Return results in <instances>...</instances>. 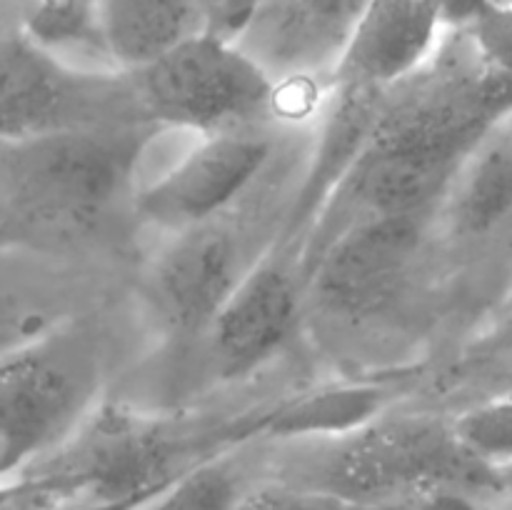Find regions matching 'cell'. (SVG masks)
Returning <instances> with one entry per match:
<instances>
[{"mask_svg": "<svg viewBox=\"0 0 512 510\" xmlns=\"http://www.w3.org/2000/svg\"><path fill=\"white\" fill-rule=\"evenodd\" d=\"M155 123L68 130L0 143V250L83 238L130 193Z\"/></svg>", "mask_w": 512, "mask_h": 510, "instance_id": "obj_1", "label": "cell"}, {"mask_svg": "<svg viewBox=\"0 0 512 510\" xmlns=\"http://www.w3.org/2000/svg\"><path fill=\"white\" fill-rule=\"evenodd\" d=\"M295 460L283 483L323 490L365 505H400L423 490L498 488L493 468L465 450L453 420L428 413H388L353 433L285 443Z\"/></svg>", "mask_w": 512, "mask_h": 510, "instance_id": "obj_2", "label": "cell"}, {"mask_svg": "<svg viewBox=\"0 0 512 510\" xmlns=\"http://www.w3.org/2000/svg\"><path fill=\"white\" fill-rule=\"evenodd\" d=\"M103 350L95 330L58 325L0 358V463L15 478L63 445L98 408Z\"/></svg>", "mask_w": 512, "mask_h": 510, "instance_id": "obj_3", "label": "cell"}, {"mask_svg": "<svg viewBox=\"0 0 512 510\" xmlns=\"http://www.w3.org/2000/svg\"><path fill=\"white\" fill-rule=\"evenodd\" d=\"M125 73L145 118L163 130L205 138L290 120L283 88L233 40L208 30Z\"/></svg>", "mask_w": 512, "mask_h": 510, "instance_id": "obj_4", "label": "cell"}, {"mask_svg": "<svg viewBox=\"0 0 512 510\" xmlns=\"http://www.w3.org/2000/svg\"><path fill=\"white\" fill-rule=\"evenodd\" d=\"M150 123L125 70H88L0 35V143L108 125Z\"/></svg>", "mask_w": 512, "mask_h": 510, "instance_id": "obj_5", "label": "cell"}, {"mask_svg": "<svg viewBox=\"0 0 512 510\" xmlns=\"http://www.w3.org/2000/svg\"><path fill=\"white\" fill-rule=\"evenodd\" d=\"M278 138L273 128L215 133L168 170L138 190L135 210L145 223L180 233L235 208L273 163Z\"/></svg>", "mask_w": 512, "mask_h": 510, "instance_id": "obj_6", "label": "cell"}, {"mask_svg": "<svg viewBox=\"0 0 512 510\" xmlns=\"http://www.w3.org/2000/svg\"><path fill=\"white\" fill-rule=\"evenodd\" d=\"M370 0H263L233 43L280 88L328 93Z\"/></svg>", "mask_w": 512, "mask_h": 510, "instance_id": "obj_7", "label": "cell"}, {"mask_svg": "<svg viewBox=\"0 0 512 510\" xmlns=\"http://www.w3.org/2000/svg\"><path fill=\"white\" fill-rule=\"evenodd\" d=\"M425 218L363 215L345 223L308 263L305 288L333 313L368 315L393 300L418 253Z\"/></svg>", "mask_w": 512, "mask_h": 510, "instance_id": "obj_8", "label": "cell"}, {"mask_svg": "<svg viewBox=\"0 0 512 510\" xmlns=\"http://www.w3.org/2000/svg\"><path fill=\"white\" fill-rule=\"evenodd\" d=\"M303 290V255L293 253L290 243L273 240L205 330L223 378L253 373L288 343Z\"/></svg>", "mask_w": 512, "mask_h": 510, "instance_id": "obj_9", "label": "cell"}, {"mask_svg": "<svg viewBox=\"0 0 512 510\" xmlns=\"http://www.w3.org/2000/svg\"><path fill=\"white\" fill-rule=\"evenodd\" d=\"M230 210L173 233L155 260V305L180 333H205L235 285L265 253L250 248L243 223Z\"/></svg>", "mask_w": 512, "mask_h": 510, "instance_id": "obj_10", "label": "cell"}, {"mask_svg": "<svg viewBox=\"0 0 512 510\" xmlns=\"http://www.w3.org/2000/svg\"><path fill=\"white\" fill-rule=\"evenodd\" d=\"M443 38L433 0H370L330 88L385 90L433 58Z\"/></svg>", "mask_w": 512, "mask_h": 510, "instance_id": "obj_11", "label": "cell"}, {"mask_svg": "<svg viewBox=\"0 0 512 510\" xmlns=\"http://www.w3.org/2000/svg\"><path fill=\"white\" fill-rule=\"evenodd\" d=\"M393 390L383 383H338L290 395L258 413L233 418L235 438H270L278 443L325 440L353 433L388 410Z\"/></svg>", "mask_w": 512, "mask_h": 510, "instance_id": "obj_12", "label": "cell"}, {"mask_svg": "<svg viewBox=\"0 0 512 510\" xmlns=\"http://www.w3.org/2000/svg\"><path fill=\"white\" fill-rule=\"evenodd\" d=\"M105 53L115 70H135L205 30L198 0H100Z\"/></svg>", "mask_w": 512, "mask_h": 510, "instance_id": "obj_13", "label": "cell"}, {"mask_svg": "<svg viewBox=\"0 0 512 510\" xmlns=\"http://www.w3.org/2000/svg\"><path fill=\"white\" fill-rule=\"evenodd\" d=\"M448 213L460 235H483L512 215V125H495L465 158L448 190Z\"/></svg>", "mask_w": 512, "mask_h": 510, "instance_id": "obj_14", "label": "cell"}, {"mask_svg": "<svg viewBox=\"0 0 512 510\" xmlns=\"http://www.w3.org/2000/svg\"><path fill=\"white\" fill-rule=\"evenodd\" d=\"M20 33L68 63L80 53L113 68L105 53L100 0H25Z\"/></svg>", "mask_w": 512, "mask_h": 510, "instance_id": "obj_15", "label": "cell"}, {"mask_svg": "<svg viewBox=\"0 0 512 510\" xmlns=\"http://www.w3.org/2000/svg\"><path fill=\"white\" fill-rule=\"evenodd\" d=\"M253 488L235 448L190 465L135 510H235Z\"/></svg>", "mask_w": 512, "mask_h": 510, "instance_id": "obj_16", "label": "cell"}, {"mask_svg": "<svg viewBox=\"0 0 512 510\" xmlns=\"http://www.w3.org/2000/svg\"><path fill=\"white\" fill-rule=\"evenodd\" d=\"M65 320L48 303L43 285L23 265L20 250H0V358L23 348Z\"/></svg>", "mask_w": 512, "mask_h": 510, "instance_id": "obj_17", "label": "cell"}, {"mask_svg": "<svg viewBox=\"0 0 512 510\" xmlns=\"http://www.w3.org/2000/svg\"><path fill=\"white\" fill-rule=\"evenodd\" d=\"M453 430L465 450L495 473L512 468V393L465 410L453 420Z\"/></svg>", "mask_w": 512, "mask_h": 510, "instance_id": "obj_18", "label": "cell"}, {"mask_svg": "<svg viewBox=\"0 0 512 510\" xmlns=\"http://www.w3.org/2000/svg\"><path fill=\"white\" fill-rule=\"evenodd\" d=\"M235 510H398V505L353 503L323 490L270 480L253 485Z\"/></svg>", "mask_w": 512, "mask_h": 510, "instance_id": "obj_19", "label": "cell"}, {"mask_svg": "<svg viewBox=\"0 0 512 510\" xmlns=\"http://www.w3.org/2000/svg\"><path fill=\"white\" fill-rule=\"evenodd\" d=\"M485 65L512 78V3H493L465 28Z\"/></svg>", "mask_w": 512, "mask_h": 510, "instance_id": "obj_20", "label": "cell"}, {"mask_svg": "<svg viewBox=\"0 0 512 510\" xmlns=\"http://www.w3.org/2000/svg\"><path fill=\"white\" fill-rule=\"evenodd\" d=\"M70 498L55 480L40 473H20L0 483V510H53Z\"/></svg>", "mask_w": 512, "mask_h": 510, "instance_id": "obj_21", "label": "cell"}, {"mask_svg": "<svg viewBox=\"0 0 512 510\" xmlns=\"http://www.w3.org/2000/svg\"><path fill=\"white\" fill-rule=\"evenodd\" d=\"M198 3L205 15V30L233 40L263 0H198Z\"/></svg>", "mask_w": 512, "mask_h": 510, "instance_id": "obj_22", "label": "cell"}, {"mask_svg": "<svg viewBox=\"0 0 512 510\" xmlns=\"http://www.w3.org/2000/svg\"><path fill=\"white\" fill-rule=\"evenodd\" d=\"M473 493L475 490L468 488L440 485V488H430L413 495L405 503H400L398 510H483Z\"/></svg>", "mask_w": 512, "mask_h": 510, "instance_id": "obj_23", "label": "cell"}, {"mask_svg": "<svg viewBox=\"0 0 512 510\" xmlns=\"http://www.w3.org/2000/svg\"><path fill=\"white\" fill-rule=\"evenodd\" d=\"M493 3L495 0H433L443 30H465Z\"/></svg>", "mask_w": 512, "mask_h": 510, "instance_id": "obj_24", "label": "cell"}, {"mask_svg": "<svg viewBox=\"0 0 512 510\" xmlns=\"http://www.w3.org/2000/svg\"><path fill=\"white\" fill-rule=\"evenodd\" d=\"M170 483V480H168ZM163 488V485H160ZM160 488L153 490H140V493H130V495H120V498H78V500H68V503L55 505L53 510H135L140 503L150 498L153 493H158Z\"/></svg>", "mask_w": 512, "mask_h": 510, "instance_id": "obj_25", "label": "cell"}, {"mask_svg": "<svg viewBox=\"0 0 512 510\" xmlns=\"http://www.w3.org/2000/svg\"><path fill=\"white\" fill-rule=\"evenodd\" d=\"M478 350L488 355H510L512 358V320L510 323H505L503 328L485 335V338L478 343Z\"/></svg>", "mask_w": 512, "mask_h": 510, "instance_id": "obj_26", "label": "cell"}, {"mask_svg": "<svg viewBox=\"0 0 512 510\" xmlns=\"http://www.w3.org/2000/svg\"><path fill=\"white\" fill-rule=\"evenodd\" d=\"M498 480H500V485H510L512 488V468L498 470Z\"/></svg>", "mask_w": 512, "mask_h": 510, "instance_id": "obj_27", "label": "cell"}, {"mask_svg": "<svg viewBox=\"0 0 512 510\" xmlns=\"http://www.w3.org/2000/svg\"><path fill=\"white\" fill-rule=\"evenodd\" d=\"M3 480H8V478H5V473H3V463H0V483H3Z\"/></svg>", "mask_w": 512, "mask_h": 510, "instance_id": "obj_28", "label": "cell"}, {"mask_svg": "<svg viewBox=\"0 0 512 510\" xmlns=\"http://www.w3.org/2000/svg\"><path fill=\"white\" fill-rule=\"evenodd\" d=\"M495 3H512V0H495Z\"/></svg>", "mask_w": 512, "mask_h": 510, "instance_id": "obj_29", "label": "cell"}]
</instances>
